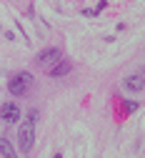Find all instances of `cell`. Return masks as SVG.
Returning a JSON list of instances; mask_svg holds the SVG:
<instances>
[{
  "mask_svg": "<svg viewBox=\"0 0 145 158\" xmlns=\"http://www.w3.org/2000/svg\"><path fill=\"white\" fill-rule=\"evenodd\" d=\"M33 143H35V121H25L18 128V146L23 153H30Z\"/></svg>",
  "mask_w": 145,
  "mask_h": 158,
  "instance_id": "obj_1",
  "label": "cell"
},
{
  "mask_svg": "<svg viewBox=\"0 0 145 158\" xmlns=\"http://www.w3.org/2000/svg\"><path fill=\"white\" fill-rule=\"evenodd\" d=\"M30 83H33V73L23 70V73H18L15 78H10L8 90H10L13 95H25V93H28V88H30Z\"/></svg>",
  "mask_w": 145,
  "mask_h": 158,
  "instance_id": "obj_2",
  "label": "cell"
},
{
  "mask_svg": "<svg viewBox=\"0 0 145 158\" xmlns=\"http://www.w3.org/2000/svg\"><path fill=\"white\" fill-rule=\"evenodd\" d=\"M58 60H63V53H60L58 48H45V50H40V53H38V58H35V63L43 68V70L53 68Z\"/></svg>",
  "mask_w": 145,
  "mask_h": 158,
  "instance_id": "obj_3",
  "label": "cell"
},
{
  "mask_svg": "<svg viewBox=\"0 0 145 158\" xmlns=\"http://www.w3.org/2000/svg\"><path fill=\"white\" fill-rule=\"evenodd\" d=\"M0 121H3L5 126L18 123V121H20V108H18V103H3V106H0Z\"/></svg>",
  "mask_w": 145,
  "mask_h": 158,
  "instance_id": "obj_4",
  "label": "cell"
},
{
  "mask_svg": "<svg viewBox=\"0 0 145 158\" xmlns=\"http://www.w3.org/2000/svg\"><path fill=\"white\" fill-rule=\"evenodd\" d=\"M70 68H73V65H70L68 60H58V63H55L53 68H48L45 73H48L50 78H63V75H68V73H70Z\"/></svg>",
  "mask_w": 145,
  "mask_h": 158,
  "instance_id": "obj_5",
  "label": "cell"
},
{
  "mask_svg": "<svg viewBox=\"0 0 145 158\" xmlns=\"http://www.w3.org/2000/svg\"><path fill=\"white\" fill-rule=\"evenodd\" d=\"M123 85H125V90H143L145 88V75H128L125 81H123Z\"/></svg>",
  "mask_w": 145,
  "mask_h": 158,
  "instance_id": "obj_6",
  "label": "cell"
},
{
  "mask_svg": "<svg viewBox=\"0 0 145 158\" xmlns=\"http://www.w3.org/2000/svg\"><path fill=\"white\" fill-rule=\"evenodd\" d=\"M0 156H3V158H20L18 151L13 148V143L8 141L5 135H0Z\"/></svg>",
  "mask_w": 145,
  "mask_h": 158,
  "instance_id": "obj_7",
  "label": "cell"
},
{
  "mask_svg": "<svg viewBox=\"0 0 145 158\" xmlns=\"http://www.w3.org/2000/svg\"><path fill=\"white\" fill-rule=\"evenodd\" d=\"M83 15H98V13H95V8H85V10H83Z\"/></svg>",
  "mask_w": 145,
  "mask_h": 158,
  "instance_id": "obj_8",
  "label": "cell"
},
{
  "mask_svg": "<svg viewBox=\"0 0 145 158\" xmlns=\"http://www.w3.org/2000/svg\"><path fill=\"white\" fill-rule=\"evenodd\" d=\"M138 108V101H128V110H135Z\"/></svg>",
  "mask_w": 145,
  "mask_h": 158,
  "instance_id": "obj_9",
  "label": "cell"
},
{
  "mask_svg": "<svg viewBox=\"0 0 145 158\" xmlns=\"http://www.w3.org/2000/svg\"><path fill=\"white\" fill-rule=\"evenodd\" d=\"M53 158H63V156H60V153H55V156H53Z\"/></svg>",
  "mask_w": 145,
  "mask_h": 158,
  "instance_id": "obj_10",
  "label": "cell"
}]
</instances>
